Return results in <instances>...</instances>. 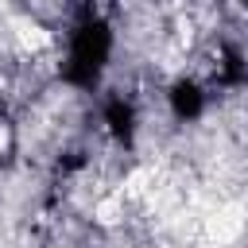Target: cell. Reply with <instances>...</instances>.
Segmentation results:
<instances>
[{"instance_id":"obj_1","label":"cell","mask_w":248,"mask_h":248,"mask_svg":"<svg viewBox=\"0 0 248 248\" xmlns=\"http://www.w3.org/2000/svg\"><path fill=\"white\" fill-rule=\"evenodd\" d=\"M108 54H112L108 23L97 12H81L78 23L66 35V54H62V66H58V78L70 89L89 93V89H97V81H101V74L108 66Z\"/></svg>"}]
</instances>
